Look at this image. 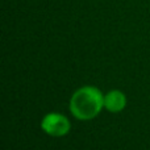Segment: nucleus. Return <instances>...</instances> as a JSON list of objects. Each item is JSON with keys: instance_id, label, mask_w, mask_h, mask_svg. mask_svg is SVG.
Here are the masks:
<instances>
[{"instance_id": "nucleus-2", "label": "nucleus", "mask_w": 150, "mask_h": 150, "mask_svg": "<svg viewBox=\"0 0 150 150\" xmlns=\"http://www.w3.org/2000/svg\"><path fill=\"white\" fill-rule=\"evenodd\" d=\"M41 128L46 134L52 137H63L71 129V124L66 116L61 113H47L41 121Z\"/></svg>"}, {"instance_id": "nucleus-1", "label": "nucleus", "mask_w": 150, "mask_h": 150, "mask_svg": "<svg viewBox=\"0 0 150 150\" xmlns=\"http://www.w3.org/2000/svg\"><path fill=\"white\" fill-rule=\"evenodd\" d=\"M69 107L75 119L82 121L92 120L104 108V95L98 87L84 86L73 93Z\"/></svg>"}, {"instance_id": "nucleus-3", "label": "nucleus", "mask_w": 150, "mask_h": 150, "mask_svg": "<svg viewBox=\"0 0 150 150\" xmlns=\"http://www.w3.org/2000/svg\"><path fill=\"white\" fill-rule=\"evenodd\" d=\"M127 107V95L120 90H111L104 95V108L111 113H119Z\"/></svg>"}]
</instances>
